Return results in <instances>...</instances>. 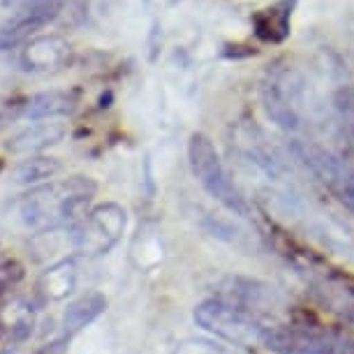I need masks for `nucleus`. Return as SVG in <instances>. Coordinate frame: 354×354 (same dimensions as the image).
<instances>
[{"label":"nucleus","instance_id":"nucleus-1","mask_svg":"<svg viewBox=\"0 0 354 354\" xmlns=\"http://www.w3.org/2000/svg\"><path fill=\"white\" fill-rule=\"evenodd\" d=\"M97 183L88 176H70L63 181L35 185L19 202V218L32 232H51L56 227L77 225L86 218Z\"/></svg>","mask_w":354,"mask_h":354},{"label":"nucleus","instance_id":"nucleus-2","mask_svg":"<svg viewBox=\"0 0 354 354\" xmlns=\"http://www.w3.org/2000/svg\"><path fill=\"white\" fill-rule=\"evenodd\" d=\"M262 102L269 118L285 132L304 130V116L308 111L306 82L292 65H273L262 84Z\"/></svg>","mask_w":354,"mask_h":354},{"label":"nucleus","instance_id":"nucleus-3","mask_svg":"<svg viewBox=\"0 0 354 354\" xmlns=\"http://www.w3.org/2000/svg\"><path fill=\"white\" fill-rule=\"evenodd\" d=\"M188 160L190 169L195 174L199 185L209 192V195L225 206L227 211H232L234 216L248 218L250 206L239 192L236 183L232 181L230 171L223 165V160L218 156L216 144L211 142V137H206L204 132H195L188 142Z\"/></svg>","mask_w":354,"mask_h":354},{"label":"nucleus","instance_id":"nucleus-4","mask_svg":"<svg viewBox=\"0 0 354 354\" xmlns=\"http://www.w3.org/2000/svg\"><path fill=\"white\" fill-rule=\"evenodd\" d=\"M192 317H195V324L209 331L211 336L239 347L262 345L264 333L269 329V324L255 313L225 301V299H206L195 306Z\"/></svg>","mask_w":354,"mask_h":354},{"label":"nucleus","instance_id":"nucleus-5","mask_svg":"<svg viewBox=\"0 0 354 354\" xmlns=\"http://www.w3.org/2000/svg\"><path fill=\"white\" fill-rule=\"evenodd\" d=\"M290 151L347 211L354 213V167L347 160L306 139H292Z\"/></svg>","mask_w":354,"mask_h":354},{"label":"nucleus","instance_id":"nucleus-6","mask_svg":"<svg viewBox=\"0 0 354 354\" xmlns=\"http://www.w3.org/2000/svg\"><path fill=\"white\" fill-rule=\"evenodd\" d=\"M262 345L273 354H354V340L343 333L299 324L269 326Z\"/></svg>","mask_w":354,"mask_h":354},{"label":"nucleus","instance_id":"nucleus-7","mask_svg":"<svg viewBox=\"0 0 354 354\" xmlns=\"http://www.w3.org/2000/svg\"><path fill=\"white\" fill-rule=\"evenodd\" d=\"M125 230V211L118 204H102L91 211L75 230V245L91 255H102Z\"/></svg>","mask_w":354,"mask_h":354},{"label":"nucleus","instance_id":"nucleus-8","mask_svg":"<svg viewBox=\"0 0 354 354\" xmlns=\"http://www.w3.org/2000/svg\"><path fill=\"white\" fill-rule=\"evenodd\" d=\"M61 0H24L8 21L0 26V51H10L24 44L39 28L61 15Z\"/></svg>","mask_w":354,"mask_h":354},{"label":"nucleus","instance_id":"nucleus-9","mask_svg":"<svg viewBox=\"0 0 354 354\" xmlns=\"http://www.w3.org/2000/svg\"><path fill=\"white\" fill-rule=\"evenodd\" d=\"M218 299L241 306V308L255 313L262 319L264 315H273L276 308H280V294L271 285L252 278H227L223 285V294Z\"/></svg>","mask_w":354,"mask_h":354},{"label":"nucleus","instance_id":"nucleus-10","mask_svg":"<svg viewBox=\"0 0 354 354\" xmlns=\"http://www.w3.org/2000/svg\"><path fill=\"white\" fill-rule=\"evenodd\" d=\"M72 61V49L63 37H35L21 51L24 70L30 72H56L68 68Z\"/></svg>","mask_w":354,"mask_h":354},{"label":"nucleus","instance_id":"nucleus-11","mask_svg":"<svg viewBox=\"0 0 354 354\" xmlns=\"http://www.w3.org/2000/svg\"><path fill=\"white\" fill-rule=\"evenodd\" d=\"M77 109V95L72 91H44L26 100L21 113L30 121H51V118L72 116Z\"/></svg>","mask_w":354,"mask_h":354},{"label":"nucleus","instance_id":"nucleus-12","mask_svg":"<svg viewBox=\"0 0 354 354\" xmlns=\"http://www.w3.org/2000/svg\"><path fill=\"white\" fill-rule=\"evenodd\" d=\"M65 137V125L63 123H35L30 128H26L21 132H17L10 139L8 149L12 153H24V156H32L39 153L49 146H56Z\"/></svg>","mask_w":354,"mask_h":354},{"label":"nucleus","instance_id":"nucleus-13","mask_svg":"<svg viewBox=\"0 0 354 354\" xmlns=\"http://www.w3.org/2000/svg\"><path fill=\"white\" fill-rule=\"evenodd\" d=\"M104 310H106V297L100 292H88V294H84V297L75 299V301H72L63 313L65 338L75 336V333L82 331L84 326L95 322Z\"/></svg>","mask_w":354,"mask_h":354},{"label":"nucleus","instance_id":"nucleus-14","mask_svg":"<svg viewBox=\"0 0 354 354\" xmlns=\"http://www.w3.org/2000/svg\"><path fill=\"white\" fill-rule=\"evenodd\" d=\"M297 0H283L276 8L264 10L255 15L252 24H255V35L262 39V42H283V39L290 35V17H292V8Z\"/></svg>","mask_w":354,"mask_h":354},{"label":"nucleus","instance_id":"nucleus-15","mask_svg":"<svg viewBox=\"0 0 354 354\" xmlns=\"http://www.w3.org/2000/svg\"><path fill=\"white\" fill-rule=\"evenodd\" d=\"M61 171V162L56 158H46V156H30L28 160H21L15 167L12 174V181L19 185H35L42 181H49L56 174Z\"/></svg>","mask_w":354,"mask_h":354},{"label":"nucleus","instance_id":"nucleus-16","mask_svg":"<svg viewBox=\"0 0 354 354\" xmlns=\"http://www.w3.org/2000/svg\"><path fill=\"white\" fill-rule=\"evenodd\" d=\"M333 106H336L338 121L343 125L347 139L354 146V86H343L336 95H333Z\"/></svg>","mask_w":354,"mask_h":354},{"label":"nucleus","instance_id":"nucleus-17","mask_svg":"<svg viewBox=\"0 0 354 354\" xmlns=\"http://www.w3.org/2000/svg\"><path fill=\"white\" fill-rule=\"evenodd\" d=\"M26 276V266L17 257H0V297L21 283Z\"/></svg>","mask_w":354,"mask_h":354},{"label":"nucleus","instance_id":"nucleus-18","mask_svg":"<svg viewBox=\"0 0 354 354\" xmlns=\"http://www.w3.org/2000/svg\"><path fill=\"white\" fill-rule=\"evenodd\" d=\"M171 354H227L223 345L211 343V340H183L171 350Z\"/></svg>","mask_w":354,"mask_h":354},{"label":"nucleus","instance_id":"nucleus-19","mask_svg":"<svg viewBox=\"0 0 354 354\" xmlns=\"http://www.w3.org/2000/svg\"><path fill=\"white\" fill-rule=\"evenodd\" d=\"M350 319H352V324H354V301H352V306H350Z\"/></svg>","mask_w":354,"mask_h":354}]
</instances>
